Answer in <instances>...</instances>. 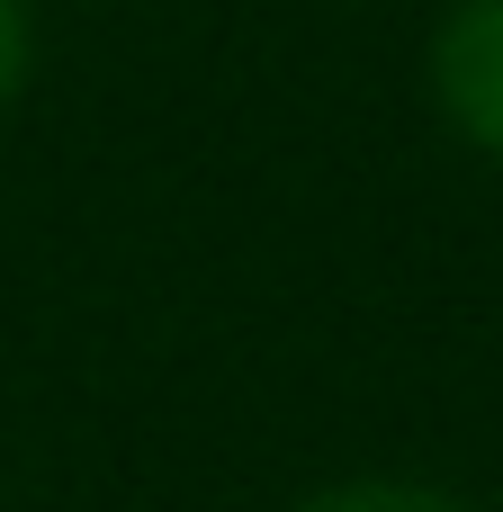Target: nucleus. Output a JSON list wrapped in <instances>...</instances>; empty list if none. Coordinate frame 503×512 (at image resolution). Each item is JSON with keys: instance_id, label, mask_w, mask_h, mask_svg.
Segmentation results:
<instances>
[{"instance_id": "f03ea898", "label": "nucleus", "mask_w": 503, "mask_h": 512, "mask_svg": "<svg viewBox=\"0 0 503 512\" xmlns=\"http://www.w3.org/2000/svg\"><path fill=\"white\" fill-rule=\"evenodd\" d=\"M297 512H468V504L441 495V486H405V477H351V486L306 495Z\"/></svg>"}, {"instance_id": "f257e3e1", "label": "nucleus", "mask_w": 503, "mask_h": 512, "mask_svg": "<svg viewBox=\"0 0 503 512\" xmlns=\"http://www.w3.org/2000/svg\"><path fill=\"white\" fill-rule=\"evenodd\" d=\"M432 90L450 126L503 162V0H459L432 36Z\"/></svg>"}, {"instance_id": "7ed1b4c3", "label": "nucleus", "mask_w": 503, "mask_h": 512, "mask_svg": "<svg viewBox=\"0 0 503 512\" xmlns=\"http://www.w3.org/2000/svg\"><path fill=\"white\" fill-rule=\"evenodd\" d=\"M27 81V0H0V108Z\"/></svg>"}]
</instances>
